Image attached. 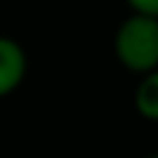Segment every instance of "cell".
Wrapping results in <instances>:
<instances>
[{
    "instance_id": "6da1fadb",
    "label": "cell",
    "mask_w": 158,
    "mask_h": 158,
    "mask_svg": "<svg viewBox=\"0 0 158 158\" xmlns=\"http://www.w3.org/2000/svg\"><path fill=\"white\" fill-rule=\"evenodd\" d=\"M113 53L118 63L137 77L158 69V19L129 13L113 34Z\"/></svg>"
},
{
    "instance_id": "7a4b0ae2",
    "label": "cell",
    "mask_w": 158,
    "mask_h": 158,
    "mask_svg": "<svg viewBox=\"0 0 158 158\" xmlns=\"http://www.w3.org/2000/svg\"><path fill=\"white\" fill-rule=\"evenodd\" d=\"M27 69H29V58L21 42L0 34V100L13 95L21 87V82L27 79Z\"/></svg>"
},
{
    "instance_id": "3957f363",
    "label": "cell",
    "mask_w": 158,
    "mask_h": 158,
    "mask_svg": "<svg viewBox=\"0 0 158 158\" xmlns=\"http://www.w3.org/2000/svg\"><path fill=\"white\" fill-rule=\"evenodd\" d=\"M135 108L145 121H158V69L140 74L135 87Z\"/></svg>"
},
{
    "instance_id": "277c9868",
    "label": "cell",
    "mask_w": 158,
    "mask_h": 158,
    "mask_svg": "<svg viewBox=\"0 0 158 158\" xmlns=\"http://www.w3.org/2000/svg\"><path fill=\"white\" fill-rule=\"evenodd\" d=\"M127 6L132 8V13H145L158 19V0H127Z\"/></svg>"
},
{
    "instance_id": "5b68a950",
    "label": "cell",
    "mask_w": 158,
    "mask_h": 158,
    "mask_svg": "<svg viewBox=\"0 0 158 158\" xmlns=\"http://www.w3.org/2000/svg\"><path fill=\"white\" fill-rule=\"evenodd\" d=\"M148 158H158V153H156V156H148Z\"/></svg>"
}]
</instances>
